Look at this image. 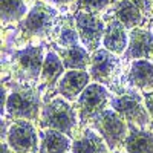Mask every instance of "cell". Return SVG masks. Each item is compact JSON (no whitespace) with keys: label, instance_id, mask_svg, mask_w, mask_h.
Instances as JSON below:
<instances>
[{"label":"cell","instance_id":"30bf717a","mask_svg":"<svg viewBox=\"0 0 153 153\" xmlns=\"http://www.w3.org/2000/svg\"><path fill=\"white\" fill-rule=\"evenodd\" d=\"M6 144L14 153H38L40 152V141L38 133L32 121L16 120L8 127Z\"/></svg>","mask_w":153,"mask_h":153},{"label":"cell","instance_id":"4dcf8cb0","mask_svg":"<svg viewBox=\"0 0 153 153\" xmlns=\"http://www.w3.org/2000/svg\"><path fill=\"white\" fill-rule=\"evenodd\" d=\"M124 153H127V152H124Z\"/></svg>","mask_w":153,"mask_h":153},{"label":"cell","instance_id":"6da1fadb","mask_svg":"<svg viewBox=\"0 0 153 153\" xmlns=\"http://www.w3.org/2000/svg\"><path fill=\"white\" fill-rule=\"evenodd\" d=\"M43 103L42 95L35 86H25L12 91L8 95L5 115L6 120H28V121H40ZM2 117V118H3Z\"/></svg>","mask_w":153,"mask_h":153},{"label":"cell","instance_id":"9c48e42d","mask_svg":"<svg viewBox=\"0 0 153 153\" xmlns=\"http://www.w3.org/2000/svg\"><path fill=\"white\" fill-rule=\"evenodd\" d=\"M74 20L81 45L91 54L100 49L103 45V37L106 31V20L103 19V16L98 14V12L75 11Z\"/></svg>","mask_w":153,"mask_h":153},{"label":"cell","instance_id":"4fadbf2b","mask_svg":"<svg viewBox=\"0 0 153 153\" xmlns=\"http://www.w3.org/2000/svg\"><path fill=\"white\" fill-rule=\"evenodd\" d=\"M103 19L106 20V31H104V37H103V48H106L110 52L117 54V55H124L127 46H129V29L124 25L115 19L110 14L103 16Z\"/></svg>","mask_w":153,"mask_h":153},{"label":"cell","instance_id":"603a6c76","mask_svg":"<svg viewBox=\"0 0 153 153\" xmlns=\"http://www.w3.org/2000/svg\"><path fill=\"white\" fill-rule=\"evenodd\" d=\"M110 3L112 0H75V11H87L101 14Z\"/></svg>","mask_w":153,"mask_h":153},{"label":"cell","instance_id":"277c9868","mask_svg":"<svg viewBox=\"0 0 153 153\" xmlns=\"http://www.w3.org/2000/svg\"><path fill=\"white\" fill-rule=\"evenodd\" d=\"M46 52L43 46H26L16 51L11 58V71L20 84H34L40 81Z\"/></svg>","mask_w":153,"mask_h":153},{"label":"cell","instance_id":"f1b7e54d","mask_svg":"<svg viewBox=\"0 0 153 153\" xmlns=\"http://www.w3.org/2000/svg\"><path fill=\"white\" fill-rule=\"evenodd\" d=\"M152 61H153V57H152Z\"/></svg>","mask_w":153,"mask_h":153},{"label":"cell","instance_id":"44dd1931","mask_svg":"<svg viewBox=\"0 0 153 153\" xmlns=\"http://www.w3.org/2000/svg\"><path fill=\"white\" fill-rule=\"evenodd\" d=\"M28 12L29 11L25 0H0V20L3 26L20 23Z\"/></svg>","mask_w":153,"mask_h":153},{"label":"cell","instance_id":"9a60e30c","mask_svg":"<svg viewBox=\"0 0 153 153\" xmlns=\"http://www.w3.org/2000/svg\"><path fill=\"white\" fill-rule=\"evenodd\" d=\"M107 14L118 19L129 31L138 26H143L146 22V17L141 12V9L132 0H118V2H115Z\"/></svg>","mask_w":153,"mask_h":153},{"label":"cell","instance_id":"83f0119b","mask_svg":"<svg viewBox=\"0 0 153 153\" xmlns=\"http://www.w3.org/2000/svg\"><path fill=\"white\" fill-rule=\"evenodd\" d=\"M115 2H118V0H112V3H115Z\"/></svg>","mask_w":153,"mask_h":153},{"label":"cell","instance_id":"ba28073f","mask_svg":"<svg viewBox=\"0 0 153 153\" xmlns=\"http://www.w3.org/2000/svg\"><path fill=\"white\" fill-rule=\"evenodd\" d=\"M87 71L94 83L113 87V84H118V78L123 72V60L106 48H100L91 54V65Z\"/></svg>","mask_w":153,"mask_h":153},{"label":"cell","instance_id":"ffe728a7","mask_svg":"<svg viewBox=\"0 0 153 153\" xmlns=\"http://www.w3.org/2000/svg\"><path fill=\"white\" fill-rule=\"evenodd\" d=\"M129 135L124 141V152L127 153H153V133L144 129L129 126Z\"/></svg>","mask_w":153,"mask_h":153},{"label":"cell","instance_id":"d6986e66","mask_svg":"<svg viewBox=\"0 0 153 153\" xmlns=\"http://www.w3.org/2000/svg\"><path fill=\"white\" fill-rule=\"evenodd\" d=\"M72 139L66 133L52 129H42L40 132V152L38 153H69Z\"/></svg>","mask_w":153,"mask_h":153},{"label":"cell","instance_id":"2e32d148","mask_svg":"<svg viewBox=\"0 0 153 153\" xmlns=\"http://www.w3.org/2000/svg\"><path fill=\"white\" fill-rule=\"evenodd\" d=\"M66 68L63 65V60L58 55L55 49H51L46 52L43 68H42V75H40V83L48 91L52 87H57V83L65 74Z\"/></svg>","mask_w":153,"mask_h":153},{"label":"cell","instance_id":"7a4b0ae2","mask_svg":"<svg viewBox=\"0 0 153 153\" xmlns=\"http://www.w3.org/2000/svg\"><path fill=\"white\" fill-rule=\"evenodd\" d=\"M78 113L75 107L69 103L66 98H54L43 104L42 115H40V124L42 129H52L61 133H66L68 136L74 138L75 130L78 127Z\"/></svg>","mask_w":153,"mask_h":153},{"label":"cell","instance_id":"e0dca14e","mask_svg":"<svg viewBox=\"0 0 153 153\" xmlns=\"http://www.w3.org/2000/svg\"><path fill=\"white\" fill-rule=\"evenodd\" d=\"M71 152L72 153H109L112 150L106 144L104 138L95 129H87L81 135L74 138Z\"/></svg>","mask_w":153,"mask_h":153},{"label":"cell","instance_id":"d4e9b609","mask_svg":"<svg viewBox=\"0 0 153 153\" xmlns=\"http://www.w3.org/2000/svg\"><path fill=\"white\" fill-rule=\"evenodd\" d=\"M144 103H146V107H147L150 117H152V121H153V94H147L144 97Z\"/></svg>","mask_w":153,"mask_h":153},{"label":"cell","instance_id":"ac0fdd59","mask_svg":"<svg viewBox=\"0 0 153 153\" xmlns=\"http://www.w3.org/2000/svg\"><path fill=\"white\" fill-rule=\"evenodd\" d=\"M63 60L66 71H87L91 65V52L80 43L71 48H54Z\"/></svg>","mask_w":153,"mask_h":153},{"label":"cell","instance_id":"52a82bcc","mask_svg":"<svg viewBox=\"0 0 153 153\" xmlns=\"http://www.w3.org/2000/svg\"><path fill=\"white\" fill-rule=\"evenodd\" d=\"M91 123L94 126V129L104 138L106 144L109 146V149L112 152L117 150L121 146H124V141L130 130L129 123L115 109L107 107L100 115H97Z\"/></svg>","mask_w":153,"mask_h":153},{"label":"cell","instance_id":"7c38bea8","mask_svg":"<svg viewBox=\"0 0 153 153\" xmlns=\"http://www.w3.org/2000/svg\"><path fill=\"white\" fill-rule=\"evenodd\" d=\"M153 57V32L143 26L130 29L129 32V46H127L123 58L126 61Z\"/></svg>","mask_w":153,"mask_h":153},{"label":"cell","instance_id":"3957f363","mask_svg":"<svg viewBox=\"0 0 153 153\" xmlns=\"http://www.w3.org/2000/svg\"><path fill=\"white\" fill-rule=\"evenodd\" d=\"M58 23V11L48 2H35L29 12L20 22L23 38H46L52 35Z\"/></svg>","mask_w":153,"mask_h":153},{"label":"cell","instance_id":"484cf974","mask_svg":"<svg viewBox=\"0 0 153 153\" xmlns=\"http://www.w3.org/2000/svg\"><path fill=\"white\" fill-rule=\"evenodd\" d=\"M45 2L54 5V6H68V5L74 3L75 0H45Z\"/></svg>","mask_w":153,"mask_h":153},{"label":"cell","instance_id":"f546056e","mask_svg":"<svg viewBox=\"0 0 153 153\" xmlns=\"http://www.w3.org/2000/svg\"><path fill=\"white\" fill-rule=\"evenodd\" d=\"M69 153H72V152H69Z\"/></svg>","mask_w":153,"mask_h":153},{"label":"cell","instance_id":"7402d4cb","mask_svg":"<svg viewBox=\"0 0 153 153\" xmlns=\"http://www.w3.org/2000/svg\"><path fill=\"white\" fill-rule=\"evenodd\" d=\"M54 34H55L54 45L57 48H71V46H75V45H80L81 43L78 31H76V26H75L74 16L72 17L68 16L66 20L63 22L60 26L55 28Z\"/></svg>","mask_w":153,"mask_h":153},{"label":"cell","instance_id":"4316f807","mask_svg":"<svg viewBox=\"0 0 153 153\" xmlns=\"http://www.w3.org/2000/svg\"><path fill=\"white\" fill-rule=\"evenodd\" d=\"M147 22H149V23H147V25H149V29H150V31L153 32V14H152V17H150V19H149Z\"/></svg>","mask_w":153,"mask_h":153},{"label":"cell","instance_id":"5bb4252c","mask_svg":"<svg viewBox=\"0 0 153 153\" xmlns=\"http://www.w3.org/2000/svg\"><path fill=\"white\" fill-rule=\"evenodd\" d=\"M91 83L92 78L89 71H76V69L66 71L60 78V81L57 83L55 92L69 101H76V98L81 95V92Z\"/></svg>","mask_w":153,"mask_h":153},{"label":"cell","instance_id":"8992f818","mask_svg":"<svg viewBox=\"0 0 153 153\" xmlns=\"http://www.w3.org/2000/svg\"><path fill=\"white\" fill-rule=\"evenodd\" d=\"M110 101L112 95L107 91V87L104 84L92 81L81 92V95L76 98V101H74V107L78 113L80 123L86 124L92 121L97 115L110 107Z\"/></svg>","mask_w":153,"mask_h":153},{"label":"cell","instance_id":"8fae6325","mask_svg":"<svg viewBox=\"0 0 153 153\" xmlns=\"http://www.w3.org/2000/svg\"><path fill=\"white\" fill-rule=\"evenodd\" d=\"M123 84H127L129 89L153 94V61L147 58L132 60L123 78Z\"/></svg>","mask_w":153,"mask_h":153},{"label":"cell","instance_id":"5b68a950","mask_svg":"<svg viewBox=\"0 0 153 153\" xmlns=\"http://www.w3.org/2000/svg\"><path fill=\"white\" fill-rule=\"evenodd\" d=\"M110 107L117 110L129 123V126L146 130V127H149L152 123V117L144 103V97L139 95L136 89H129L115 98L112 97Z\"/></svg>","mask_w":153,"mask_h":153},{"label":"cell","instance_id":"cb8c5ba5","mask_svg":"<svg viewBox=\"0 0 153 153\" xmlns=\"http://www.w3.org/2000/svg\"><path fill=\"white\" fill-rule=\"evenodd\" d=\"M132 2L141 9V12L146 17V22H147L153 14V0H132Z\"/></svg>","mask_w":153,"mask_h":153}]
</instances>
